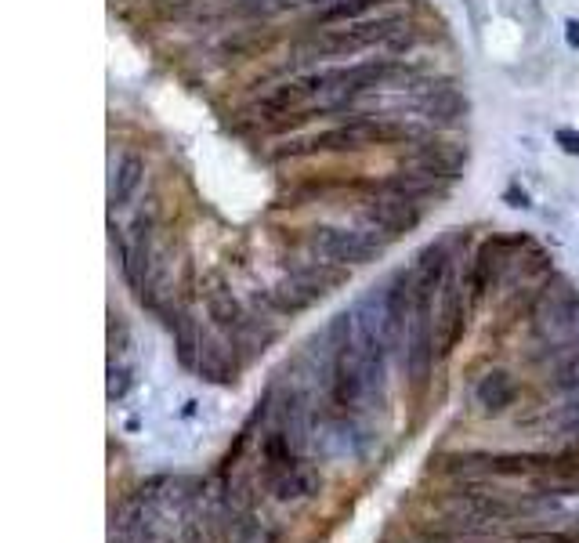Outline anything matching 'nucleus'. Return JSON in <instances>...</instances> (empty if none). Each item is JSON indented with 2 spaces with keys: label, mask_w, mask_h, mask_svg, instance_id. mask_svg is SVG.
I'll use <instances>...</instances> for the list:
<instances>
[{
  "label": "nucleus",
  "mask_w": 579,
  "mask_h": 543,
  "mask_svg": "<svg viewBox=\"0 0 579 543\" xmlns=\"http://www.w3.org/2000/svg\"><path fill=\"white\" fill-rule=\"evenodd\" d=\"M565 37H569L572 48H579V22H576V19L565 22Z\"/></svg>",
  "instance_id": "f3484780"
},
{
  "label": "nucleus",
  "mask_w": 579,
  "mask_h": 543,
  "mask_svg": "<svg viewBox=\"0 0 579 543\" xmlns=\"http://www.w3.org/2000/svg\"><path fill=\"white\" fill-rule=\"evenodd\" d=\"M127 388H131V377H127V370H109V399H124L127 395Z\"/></svg>",
  "instance_id": "2eb2a0df"
},
{
  "label": "nucleus",
  "mask_w": 579,
  "mask_h": 543,
  "mask_svg": "<svg viewBox=\"0 0 579 543\" xmlns=\"http://www.w3.org/2000/svg\"><path fill=\"white\" fill-rule=\"evenodd\" d=\"M276 44V37H268L261 29H239L236 37H228L221 44V58H243V55H265Z\"/></svg>",
  "instance_id": "f8f14e48"
},
{
  "label": "nucleus",
  "mask_w": 579,
  "mask_h": 543,
  "mask_svg": "<svg viewBox=\"0 0 579 543\" xmlns=\"http://www.w3.org/2000/svg\"><path fill=\"white\" fill-rule=\"evenodd\" d=\"M507 200H511V207H529V196H525V192H518V189L507 192Z\"/></svg>",
  "instance_id": "a211bd4d"
},
{
  "label": "nucleus",
  "mask_w": 579,
  "mask_h": 543,
  "mask_svg": "<svg viewBox=\"0 0 579 543\" xmlns=\"http://www.w3.org/2000/svg\"><path fill=\"white\" fill-rule=\"evenodd\" d=\"M467 326V305H464V283L449 276L442 283V305H438V359H449L460 344Z\"/></svg>",
  "instance_id": "20e7f679"
},
{
  "label": "nucleus",
  "mask_w": 579,
  "mask_h": 543,
  "mask_svg": "<svg viewBox=\"0 0 579 543\" xmlns=\"http://www.w3.org/2000/svg\"><path fill=\"white\" fill-rule=\"evenodd\" d=\"M207 315L221 334H232V330H239V326L250 319V315L243 312V305L232 297V290H207Z\"/></svg>",
  "instance_id": "1a4fd4ad"
},
{
  "label": "nucleus",
  "mask_w": 579,
  "mask_h": 543,
  "mask_svg": "<svg viewBox=\"0 0 579 543\" xmlns=\"http://www.w3.org/2000/svg\"><path fill=\"white\" fill-rule=\"evenodd\" d=\"M359 221L370 232H377L384 243L399 236H409L424 221V207L402 200V196H391V192H377L373 189L366 200L359 203Z\"/></svg>",
  "instance_id": "7ed1b4c3"
},
{
  "label": "nucleus",
  "mask_w": 579,
  "mask_h": 543,
  "mask_svg": "<svg viewBox=\"0 0 579 543\" xmlns=\"http://www.w3.org/2000/svg\"><path fill=\"white\" fill-rule=\"evenodd\" d=\"M489 464H493V453H485V449H471V453H449L442 457L438 471H446L453 478H482L489 475Z\"/></svg>",
  "instance_id": "9b49d317"
},
{
  "label": "nucleus",
  "mask_w": 579,
  "mask_h": 543,
  "mask_svg": "<svg viewBox=\"0 0 579 543\" xmlns=\"http://www.w3.org/2000/svg\"><path fill=\"white\" fill-rule=\"evenodd\" d=\"M145 181V160L138 153H120V160L113 163V181H109V207L120 210L134 200V192L142 189Z\"/></svg>",
  "instance_id": "0eeeda50"
},
{
  "label": "nucleus",
  "mask_w": 579,
  "mask_h": 543,
  "mask_svg": "<svg viewBox=\"0 0 579 543\" xmlns=\"http://www.w3.org/2000/svg\"><path fill=\"white\" fill-rule=\"evenodd\" d=\"M380 4H391V0H333V4H326V8H319V15H315V26L326 29V26H348V22H359L366 19L373 8H380Z\"/></svg>",
  "instance_id": "9d476101"
},
{
  "label": "nucleus",
  "mask_w": 579,
  "mask_h": 543,
  "mask_svg": "<svg viewBox=\"0 0 579 543\" xmlns=\"http://www.w3.org/2000/svg\"><path fill=\"white\" fill-rule=\"evenodd\" d=\"M384 239L377 232H359L348 229V225H315L308 229V250H312L319 261H330L337 268H352V265H370L384 254Z\"/></svg>",
  "instance_id": "f03ea898"
},
{
  "label": "nucleus",
  "mask_w": 579,
  "mask_h": 543,
  "mask_svg": "<svg viewBox=\"0 0 579 543\" xmlns=\"http://www.w3.org/2000/svg\"><path fill=\"white\" fill-rule=\"evenodd\" d=\"M558 431H561V435H579V395L561 406V413H558Z\"/></svg>",
  "instance_id": "4468645a"
},
{
  "label": "nucleus",
  "mask_w": 579,
  "mask_h": 543,
  "mask_svg": "<svg viewBox=\"0 0 579 543\" xmlns=\"http://www.w3.org/2000/svg\"><path fill=\"white\" fill-rule=\"evenodd\" d=\"M265 489L276 496L279 504H301V500H312V496L323 493V475L301 460V464L286 467V471H279V475L265 478Z\"/></svg>",
  "instance_id": "39448f33"
},
{
  "label": "nucleus",
  "mask_w": 579,
  "mask_h": 543,
  "mask_svg": "<svg viewBox=\"0 0 579 543\" xmlns=\"http://www.w3.org/2000/svg\"><path fill=\"white\" fill-rule=\"evenodd\" d=\"M551 388L554 391H565V395H576L579 391V352L569 355V359H561L551 373Z\"/></svg>",
  "instance_id": "ddd939ff"
},
{
  "label": "nucleus",
  "mask_w": 579,
  "mask_h": 543,
  "mask_svg": "<svg viewBox=\"0 0 579 543\" xmlns=\"http://www.w3.org/2000/svg\"><path fill=\"white\" fill-rule=\"evenodd\" d=\"M475 402L485 417H500L518 402V384H514V377L507 370H489L475 384Z\"/></svg>",
  "instance_id": "423d86ee"
},
{
  "label": "nucleus",
  "mask_w": 579,
  "mask_h": 543,
  "mask_svg": "<svg viewBox=\"0 0 579 543\" xmlns=\"http://www.w3.org/2000/svg\"><path fill=\"white\" fill-rule=\"evenodd\" d=\"M228 348H232V344H228ZM228 348L214 334L203 337V344H200V366H196V370H200L207 381H214V384H232V381H236L239 366L232 362V352H228Z\"/></svg>",
  "instance_id": "6e6552de"
},
{
  "label": "nucleus",
  "mask_w": 579,
  "mask_h": 543,
  "mask_svg": "<svg viewBox=\"0 0 579 543\" xmlns=\"http://www.w3.org/2000/svg\"><path fill=\"white\" fill-rule=\"evenodd\" d=\"M554 138H558V145L565 149V153L579 156V134L572 131V127H558V134H554Z\"/></svg>",
  "instance_id": "dca6fc26"
},
{
  "label": "nucleus",
  "mask_w": 579,
  "mask_h": 543,
  "mask_svg": "<svg viewBox=\"0 0 579 543\" xmlns=\"http://www.w3.org/2000/svg\"><path fill=\"white\" fill-rule=\"evenodd\" d=\"M420 138L417 127L395 124L388 116H366L352 113L341 124L326 127V131H315L308 138H297V142H286L283 149H276V160H301V156L315 153H359V149H373V145H402Z\"/></svg>",
  "instance_id": "f257e3e1"
}]
</instances>
